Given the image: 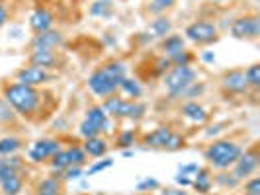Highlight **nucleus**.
I'll use <instances>...</instances> for the list:
<instances>
[{"label": "nucleus", "instance_id": "30", "mask_svg": "<svg viewBox=\"0 0 260 195\" xmlns=\"http://www.w3.org/2000/svg\"><path fill=\"white\" fill-rule=\"evenodd\" d=\"M114 14V4L112 0H96L90 6V16L96 18H110Z\"/></svg>", "mask_w": 260, "mask_h": 195}, {"label": "nucleus", "instance_id": "26", "mask_svg": "<svg viewBox=\"0 0 260 195\" xmlns=\"http://www.w3.org/2000/svg\"><path fill=\"white\" fill-rule=\"evenodd\" d=\"M22 146H24V143H22V139H20V137H14V135L2 137V139H0V156L16 154Z\"/></svg>", "mask_w": 260, "mask_h": 195}, {"label": "nucleus", "instance_id": "27", "mask_svg": "<svg viewBox=\"0 0 260 195\" xmlns=\"http://www.w3.org/2000/svg\"><path fill=\"white\" fill-rule=\"evenodd\" d=\"M117 90L121 92V94H125V96H129L133 100H137V98H141V94H143V88H141V84L137 82V80H133V78H123L121 82H119V86H117Z\"/></svg>", "mask_w": 260, "mask_h": 195}, {"label": "nucleus", "instance_id": "47", "mask_svg": "<svg viewBox=\"0 0 260 195\" xmlns=\"http://www.w3.org/2000/svg\"><path fill=\"white\" fill-rule=\"evenodd\" d=\"M6 24H8V10H6V6L0 4V27H4Z\"/></svg>", "mask_w": 260, "mask_h": 195}, {"label": "nucleus", "instance_id": "48", "mask_svg": "<svg viewBox=\"0 0 260 195\" xmlns=\"http://www.w3.org/2000/svg\"><path fill=\"white\" fill-rule=\"evenodd\" d=\"M202 59H204L206 63H213V61H215V55H213L211 51H206L204 55H202Z\"/></svg>", "mask_w": 260, "mask_h": 195}, {"label": "nucleus", "instance_id": "36", "mask_svg": "<svg viewBox=\"0 0 260 195\" xmlns=\"http://www.w3.org/2000/svg\"><path fill=\"white\" fill-rule=\"evenodd\" d=\"M145 111H147V105L141 104V102H137V100H131L127 119H131V121H141L145 117Z\"/></svg>", "mask_w": 260, "mask_h": 195}, {"label": "nucleus", "instance_id": "16", "mask_svg": "<svg viewBox=\"0 0 260 195\" xmlns=\"http://www.w3.org/2000/svg\"><path fill=\"white\" fill-rule=\"evenodd\" d=\"M24 170H26V162L22 156H0V183L16 176V174H24Z\"/></svg>", "mask_w": 260, "mask_h": 195}, {"label": "nucleus", "instance_id": "35", "mask_svg": "<svg viewBox=\"0 0 260 195\" xmlns=\"http://www.w3.org/2000/svg\"><path fill=\"white\" fill-rule=\"evenodd\" d=\"M194 59H196L194 53L188 51V49H184V51H180L178 55L170 57V63H172V66H192Z\"/></svg>", "mask_w": 260, "mask_h": 195}, {"label": "nucleus", "instance_id": "50", "mask_svg": "<svg viewBox=\"0 0 260 195\" xmlns=\"http://www.w3.org/2000/svg\"><path fill=\"white\" fill-rule=\"evenodd\" d=\"M213 2H229V0H213Z\"/></svg>", "mask_w": 260, "mask_h": 195}, {"label": "nucleus", "instance_id": "28", "mask_svg": "<svg viewBox=\"0 0 260 195\" xmlns=\"http://www.w3.org/2000/svg\"><path fill=\"white\" fill-rule=\"evenodd\" d=\"M213 183H217L223 189H235L241 185V182L233 176V172H227V170H219V174L213 176Z\"/></svg>", "mask_w": 260, "mask_h": 195}, {"label": "nucleus", "instance_id": "46", "mask_svg": "<svg viewBox=\"0 0 260 195\" xmlns=\"http://www.w3.org/2000/svg\"><path fill=\"white\" fill-rule=\"evenodd\" d=\"M176 183H178L180 187H190V185H192V178H190V176L178 174V176H176Z\"/></svg>", "mask_w": 260, "mask_h": 195}, {"label": "nucleus", "instance_id": "19", "mask_svg": "<svg viewBox=\"0 0 260 195\" xmlns=\"http://www.w3.org/2000/svg\"><path fill=\"white\" fill-rule=\"evenodd\" d=\"M192 189H194L196 193L200 195H206L211 191V187H213V176H211V168H198L194 176H192V185H190Z\"/></svg>", "mask_w": 260, "mask_h": 195}, {"label": "nucleus", "instance_id": "1", "mask_svg": "<svg viewBox=\"0 0 260 195\" xmlns=\"http://www.w3.org/2000/svg\"><path fill=\"white\" fill-rule=\"evenodd\" d=\"M2 98L16 111V115L26 117V119H36L41 105H43L45 94L36 86L12 82V84H4V96Z\"/></svg>", "mask_w": 260, "mask_h": 195}, {"label": "nucleus", "instance_id": "11", "mask_svg": "<svg viewBox=\"0 0 260 195\" xmlns=\"http://www.w3.org/2000/svg\"><path fill=\"white\" fill-rule=\"evenodd\" d=\"M27 63L31 66H39L43 70H53V68L63 65V59L59 53L51 51V49H36V51L29 53Z\"/></svg>", "mask_w": 260, "mask_h": 195}, {"label": "nucleus", "instance_id": "39", "mask_svg": "<svg viewBox=\"0 0 260 195\" xmlns=\"http://www.w3.org/2000/svg\"><path fill=\"white\" fill-rule=\"evenodd\" d=\"M243 193L248 195H260V178L258 176H250L243 183Z\"/></svg>", "mask_w": 260, "mask_h": 195}, {"label": "nucleus", "instance_id": "22", "mask_svg": "<svg viewBox=\"0 0 260 195\" xmlns=\"http://www.w3.org/2000/svg\"><path fill=\"white\" fill-rule=\"evenodd\" d=\"M186 49V39L182 35H176V33H170L167 35L165 39H160V51L165 57H174V55H178L180 51Z\"/></svg>", "mask_w": 260, "mask_h": 195}, {"label": "nucleus", "instance_id": "42", "mask_svg": "<svg viewBox=\"0 0 260 195\" xmlns=\"http://www.w3.org/2000/svg\"><path fill=\"white\" fill-rule=\"evenodd\" d=\"M78 133H80V137H82V139H90V137H98V135H100L98 129H96L92 123H88L86 119L78 125Z\"/></svg>", "mask_w": 260, "mask_h": 195}, {"label": "nucleus", "instance_id": "13", "mask_svg": "<svg viewBox=\"0 0 260 195\" xmlns=\"http://www.w3.org/2000/svg\"><path fill=\"white\" fill-rule=\"evenodd\" d=\"M221 88L225 94H233V96H241L248 90L247 80H245V72L241 68H233L227 70L221 76Z\"/></svg>", "mask_w": 260, "mask_h": 195}, {"label": "nucleus", "instance_id": "2", "mask_svg": "<svg viewBox=\"0 0 260 195\" xmlns=\"http://www.w3.org/2000/svg\"><path fill=\"white\" fill-rule=\"evenodd\" d=\"M243 152V146L229 139H219L213 141L208 148L204 150V158L208 160V166L213 170H229L239 160Z\"/></svg>", "mask_w": 260, "mask_h": 195}, {"label": "nucleus", "instance_id": "32", "mask_svg": "<svg viewBox=\"0 0 260 195\" xmlns=\"http://www.w3.org/2000/svg\"><path fill=\"white\" fill-rule=\"evenodd\" d=\"M243 72H245V80H247L248 88L258 90V88H260V65H258V63L250 65L247 70H243Z\"/></svg>", "mask_w": 260, "mask_h": 195}, {"label": "nucleus", "instance_id": "25", "mask_svg": "<svg viewBox=\"0 0 260 195\" xmlns=\"http://www.w3.org/2000/svg\"><path fill=\"white\" fill-rule=\"evenodd\" d=\"M102 68H104V72L116 82L117 86H119V82H121L123 78L127 76V68H125L123 63H119V61H110V63L102 65Z\"/></svg>", "mask_w": 260, "mask_h": 195}, {"label": "nucleus", "instance_id": "43", "mask_svg": "<svg viewBox=\"0 0 260 195\" xmlns=\"http://www.w3.org/2000/svg\"><path fill=\"white\" fill-rule=\"evenodd\" d=\"M84 176V168L80 166H69V168L63 172V182H71V180H78Z\"/></svg>", "mask_w": 260, "mask_h": 195}, {"label": "nucleus", "instance_id": "40", "mask_svg": "<svg viewBox=\"0 0 260 195\" xmlns=\"http://www.w3.org/2000/svg\"><path fill=\"white\" fill-rule=\"evenodd\" d=\"M158 187H160V183H158V180H155V178H145V180H141V182L135 185L137 193H149V191L158 189Z\"/></svg>", "mask_w": 260, "mask_h": 195}, {"label": "nucleus", "instance_id": "7", "mask_svg": "<svg viewBox=\"0 0 260 195\" xmlns=\"http://www.w3.org/2000/svg\"><path fill=\"white\" fill-rule=\"evenodd\" d=\"M231 35H233L235 39H247V41L258 39L260 37V18L256 14L237 18L233 24H231Z\"/></svg>", "mask_w": 260, "mask_h": 195}, {"label": "nucleus", "instance_id": "15", "mask_svg": "<svg viewBox=\"0 0 260 195\" xmlns=\"http://www.w3.org/2000/svg\"><path fill=\"white\" fill-rule=\"evenodd\" d=\"M65 193V182H63V174L55 172L49 178L39 180L34 195H63Z\"/></svg>", "mask_w": 260, "mask_h": 195}, {"label": "nucleus", "instance_id": "17", "mask_svg": "<svg viewBox=\"0 0 260 195\" xmlns=\"http://www.w3.org/2000/svg\"><path fill=\"white\" fill-rule=\"evenodd\" d=\"M53 22H55V18L45 6H38L29 16V27L34 33H43L47 29H53Z\"/></svg>", "mask_w": 260, "mask_h": 195}, {"label": "nucleus", "instance_id": "18", "mask_svg": "<svg viewBox=\"0 0 260 195\" xmlns=\"http://www.w3.org/2000/svg\"><path fill=\"white\" fill-rule=\"evenodd\" d=\"M84 119H86L88 123H92V125L98 129L100 135L112 131V121H110V117L106 115V111L102 109V105H92V107H88Z\"/></svg>", "mask_w": 260, "mask_h": 195}, {"label": "nucleus", "instance_id": "14", "mask_svg": "<svg viewBox=\"0 0 260 195\" xmlns=\"http://www.w3.org/2000/svg\"><path fill=\"white\" fill-rule=\"evenodd\" d=\"M129 102L131 100H125L117 94H112L104 98V104H102V109L106 111V115L110 119H127V111H129Z\"/></svg>", "mask_w": 260, "mask_h": 195}, {"label": "nucleus", "instance_id": "12", "mask_svg": "<svg viewBox=\"0 0 260 195\" xmlns=\"http://www.w3.org/2000/svg\"><path fill=\"white\" fill-rule=\"evenodd\" d=\"M31 51L36 49H51V51H57L65 45V35L57 29H47L43 33H36L34 39H31Z\"/></svg>", "mask_w": 260, "mask_h": 195}, {"label": "nucleus", "instance_id": "4", "mask_svg": "<svg viewBox=\"0 0 260 195\" xmlns=\"http://www.w3.org/2000/svg\"><path fill=\"white\" fill-rule=\"evenodd\" d=\"M143 144L153 150H167V152H176L186 146V139L182 135L174 133L170 127H156L151 133L143 135Z\"/></svg>", "mask_w": 260, "mask_h": 195}, {"label": "nucleus", "instance_id": "45", "mask_svg": "<svg viewBox=\"0 0 260 195\" xmlns=\"http://www.w3.org/2000/svg\"><path fill=\"white\" fill-rule=\"evenodd\" d=\"M160 195H190L186 189H178V187H167V189H162L160 191Z\"/></svg>", "mask_w": 260, "mask_h": 195}, {"label": "nucleus", "instance_id": "20", "mask_svg": "<svg viewBox=\"0 0 260 195\" xmlns=\"http://www.w3.org/2000/svg\"><path fill=\"white\" fill-rule=\"evenodd\" d=\"M180 111H182V115L186 119H190V121H194L198 125H202V123H206L209 119V113L208 109L204 107L202 104H198L194 100H190V102H186V104L180 107Z\"/></svg>", "mask_w": 260, "mask_h": 195}, {"label": "nucleus", "instance_id": "38", "mask_svg": "<svg viewBox=\"0 0 260 195\" xmlns=\"http://www.w3.org/2000/svg\"><path fill=\"white\" fill-rule=\"evenodd\" d=\"M14 121H16V111L4 100H0V123L8 125V123H14Z\"/></svg>", "mask_w": 260, "mask_h": 195}, {"label": "nucleus", "instance_id": "6", "mask_svg": "<svg viewBox=\"0 0 260 195\" xmlns=\"http://www.w3.org/2000/svg\"><path fill=\"white\" fill-rule=\"evenodd\" d=\"M260 164V154H258V144H252L250 148L243 150L239 160L233 164V176L239 182H245L250 176L256 174Z\"/></svg>", "mask_w": 260, "mask_h": 195}, {"label": "nucleus", "instance_id": "37", "mask_svg": "<svg viewBox=\"0 0 260 195\" xmlns=\"http://www.w3.org/2000/svg\"><path fill=\"white\" fill-rule=\"evenodd\" d=\"M114 166V158H104V160H98V162H94L92 166H88V170L84 172V176H94V174H98V172H104V170L112 168Z\"/></svg>", "mask_w": 260, "mask_h": 195}, {"label": "nucleus", "instance_id": "24", "mask_svg": "<svg viewBox=\"0 0 260 195\" xmlns=\"http://www.w3.org/2000/svg\"><path fill=\"white\" fill-rule=\"evenodd\" d=\"M0 189H2V195H20L24 189V174H16L12 178L4 180L0 183Z\"/></svg>", "mask_w": 260, "mask_h": 195}, {"label": "nucleus", "instance_id": "52", "mask_svg": "<svg viewBox=\"0 0 260 195\" xmlns=\"http://www.w3.org/2000/svg\"><path fill=\"white\" fill-rule=\"evenodd\" d=\"M137 195H151V193H137Z\"/></svg>", "mask_w": 260, "mask_h": 195}, {"label": "nucleus", "instance_id": "10", "mask_svg": "<svg viewBox=\"0 0 260 195\" xmlns=\"http://www.w3.org/2000/svg\"><path fill=\"white\" fill-rule=\"evenodd\" d=\"M57 150H61V143L59 139H39L31 144L29 148V160L36 164H43L51 158Z\"/></svg>", "mask_w": 260, "mask_h": 195}, {"label": "nucleus", "instance_id": "41", "mask_svg": "<svg viewBox=\"0 0 260 195\" xmlns=\"http://www.w3.org/2000/svg\"><path fill=\"white\" fill-rule=\"evenodd\" d=\"M204 90H206V86H204L202 82H194L192 86H188V88L184 90V94L180 96V100L184 98V100H188V102H190L192 98H198V96H202V94H204Z\"/></svg>", "mask_w": 260, "mask_h": 195}, {"label": "nucleus", "instance_id": "3", "mask_svg": "<svg viewBox=\"0 0 260 195\" xmlns=\"http://www.w3.org/2000/svg\"><path fill=\"white\" fill-rule=\"evenodd\" d=\"M198 80V72L192 66H170L162 76V84L172 100H180V96L188 86Z\"/></svg>", "mask_w": 260, "mask_h": 195}, {"label": "nucleus", "instance_id": "33", "mask_svg": "<svg viewBox=\"0 0 260 195\" xmlns=\"http://www.w3.org/2000/svg\"><path fill=\"white\" fill-rule=\"evenodd\" d=\"M135 141H137V135L133 129H125L121 131L116 137L117 148H129V146H135Z\"/></svg>", "mask_w": 260, "mask_h": 195}, {"label": "nucleus", "instance_id": "21", "mask_svg": "<svg viewBox=\"0 0 260 195\" xmlns=\"http://www.w3.org/2000/svg\"><path fill=\"white\" fill-rule=\"evenodd\" d=\"M170 31H172V22L167 16H158L149 24L145 35H149L151 39H165L167 35H170Z\"/></svg>", "mask_w": 260, "mask_h": 195}, {"label": "nucleus", "instance_id": "31", "mask_svg": "<svg viewBox=\"0 0 260 195\" xmlns=\"http://www.w3.org/2000/svg\"><path fill=\"white\" fill-rule=\"evenodd\" d=\"M67 152H69V158H71V166H80V168H84V166H86L88 156H86V152L82 150V146H78V144H71V146L67 148Z\"/></svg>", "mask_w": 260, "mask_h": 195}, {"label": "nucleus", "instance_id": "23", "mask_svg": "<svg viewBox=\"0 0 260 195\" xmlns=\"http://www.w3.org/2000/svg\"><path fill=\"white\" fill-rule=\"evenodd\" d=\"M82 150L86 152V156L90 158H102V156L108 152V141L104 137H90V139H84V144H82Z\"/></svg>", "mask_w": 260, "mask_h": 195}, {"label": "nucleus", "instance_id": "9", "mask_svg": "<svg viewBox=\"0 0 260 195\" xmlns=\"http://www.w3.org/2000/svg\"><path fill=\"white\" fill-rule=\"evenodd\" d=\"M53 80V74L49 70H43L39 66H22L20 70H16V82L27 84V86H43Z\"/></svg>", "mask_w": 260, "mask_h": 195}, {"label": "nucleus", "instance_id": "44", "mask_svg": "<svg viewBox=\"0 0 260 195\" xmlns=\"http://www.w3.org/2000/svg\"><path fill=\"white\" fill-rule=\"evenodd\" d=\"M198 168H200L198 164H184V166H180V174L182 176H194Z\"/></svg>", "mask_w": 260, "mask_h": 195}, {"label": "nucleus", "instance_id": "49", "mask_svg": "<svg viewBox=\"0 0 260 195\" xmlns=\"http://www.w3.org/2000/svg\"><path fill=\"white\" fill-rule=\"evenodd\" d=\"M123 156H125V158H127V156H133V152H131V150H123Z\"/></svg>", "mask_w": 260, "mask_h": 195}, {"label": "nucleus", "instance_id": "5", "mask_svg": "<svg viewBox=\"0 0 260 195\" xmlns=\"http://www.w3.org/2000/svg\"><path fill=\"white\" fill-rule=\"evenodd\" d=\"M184 35L188 41H192L196 45H211L215 43L219 35H217V26L208 20H196L190 26L184 29Z\"/></svg>", "mask_w": 260, "mask_h": 195}, {"label": "nucleus", "instance_id": "54", "mask_svg": "<svg viewBox=\"0 0 260 195\" xmlns=\"http://www.w3.org/2000/svg\"><path fill=\"white\" fill-rule=\"evenodd\" d=\"M241 195H248V193H241Z\"/></svg>", "mask_w": 260, "mask_h": 195}, {"label": "nucleus", "instance_id": "53", "mask_svg": "<svg viewBox=\"0 0 260 195\" xmlns=\"http://www.w3.org/2000/svg\"><path fill=\"white\" fill-rule=\"evenodd\" d=\"M80 195H88V193H80Z\"/></svg>", "mask_w": 260, "mask_h": 195}, {"label": "nucleus", "instance_id": "29", "mask_svg": "<svg viewBox=\"0 0 260 195\" xmlns=\"http://www.w3.org/2000/svg\"><path fill=\"white\" fill-rule=\"evenodd\" d=\"M49 164H51V170L53 172H59V174H63L69 166H71V158H69V152L67 150H57L55 154L49 158Z\"/></svg>", "mask_w": 260, "mask_h": 195}, {"label": "nucleus", "instance_id": "51", "mask_svg": "<svg viewBox=\"0 0 260 195\" xmlns=\"http://www.w3.org/2000/svg\"><path fill=\"white\" fill-rule=\"evenodd\" d=\"M206 195H221V193H211V191H209V193H206Z\"/></svg>", "mask_w": 260, "mask_h": 195}, {"label": "nucleus", "instance_id": "8", "mask_svg": "<svg viewBox=\"0 0 260 195\" xmlns=\"http://www.w3.org/2000/svg\"><path fill=\"white\" fill-rule=\"evenodd\" d=\"M88 88L92 94H96L98 98H108L112 94H117V84L104 72V68H96L88 76Z\"/></svg>", "mask_w": 260, "mask_h": 195}, {"label": "nucleus", "instance_id": "34", "mask_svg": "<svg viewBox=\"0 0 260 195\" xmlns=\"http://www.w3.org/2000/svg\"><path fill=\"white\" fill-rule=\"evenodd\" d=\"M174 4H176V0H151V4L147 6V12L156 14V16H158V14L170 10Z\"/></svg>", "mask_w": 260, "mask_h": 195}]
</instances>
